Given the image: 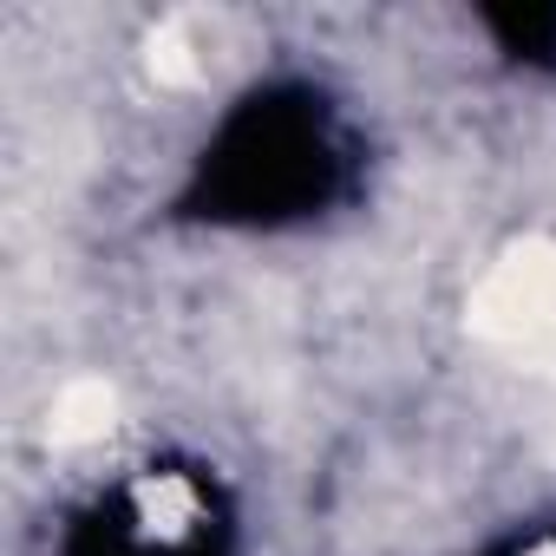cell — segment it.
<instances>
[{
  "instance_id": "cell-5",
  "label": "cell",
  "mask_w": 556,
  "mask_h": 556,
  "mask_svg": "<svg viewBox=\"0 0 556 556\" xmlns=\"http://www.w3.org/2000/svg\"><path fill=\"white\" fill-rule=\"evenodd\" d=\"M530 556H556V543H543V549H530Z\"/></svg>"
},
{
  "instance_id": "cell-4",
  "label": "cell",
  "mask_w": 556,
  "mask_h": 556,
  "mask_svg": "<svg viewBox=\"0 0 556 556\" xmlns=\"http://www.w3.org/2000/svg\"><path fill=\"white\" fill-rule=\"evenodd\" d=\"M138 504H144V517H151L157 530H184V523L197 517V497H190V484H177V478L138 484Z\"/></svg>"
},
{
  "instance_id": "cell-3",
  "label": "cell",
  "mask_w": 556,
  "mask_h": 556,
  "mask_svg": "<svg viewBox=\"0 0 556 556\" xmlns=\"http://www.w3.org/2000/svg\"><path fill=\"white\" fill-rule=\"evenodd\" d=\"M144 66H151V79L157 86H197V47H190V34L177 27V21H164L151 40H144Z\"/></svg>"
},
{
  "instance_id": "cell-1",
  "label": "cell",
  "mask_w": 556,
  "mask_h": 556,
  "mask_svg": "<svg viewBox=\"0 0 556 556\" xmlns=\"http://www.w3.org/2000/svg\"><path fill=\"white\" fill-rule=\"evenodd\" d=\"M471 328L556 380V242H523L471 295Z\"/></svg>"
},
{
  "instance_id": "cell-2",
  "label": "cell",
  "mask_w": 556,
  "mask_h": 556,
  "mask_svg": "<svg viewBox=\"0 0 556 556\" xmlns=\"http://www.w3.org/2000/svg\"><path fill=\"white\" fill-rule=\"evenodd\" d=\"M112 426H118V393H112L105 380H73V387H60L53 406H47V439H53L60 452H79V445L105 439Z\"/></svg>"
}]
</instances>
